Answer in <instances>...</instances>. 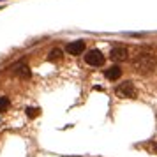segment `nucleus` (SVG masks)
<instances>
[{"instance_id": "6e6552de", "label": "nucleus", "mask_w": 157, "mask_h": 157, "mask_svg": "<svg viewBox=\"0 0 157 157\" xmlns=\"http://www.w3.org/2000/svg\"><path fill=\"white\" fill-rule=\"evenodd\" d=\"M9 104H11V102H9L7 97H0V113H4L9 108Z\"/></svg>"}, {"instance_id": "0eeeda50", "label": "nucleus", "mask_w": 157, "mask_h": 157, "mask_svg": "<svg viewBox=\"0 0 157 157\" xmlns=\"http://www.w3.org/2000/svg\"><path fill=\"white\" fill-rule=\"evenodd\" d=\"M16 74L21 76V78H29L30 76V69L27 67V65H20V67L16 69Z\"/></svg>"}, {"instance_id": "39448f33", "label": "nucleus", "mask_w": 157, "mask_h": 157, "mask_svg": "<svg viewBox=\"0 0 157 157\" xmlns=\"http://www.w3.org/2000/svg\"><path fill=\"white\" fill-rule=\"evenodd\" d=\"M67 53L69 55H81L85 51V43L83 41H76V43H69L67 44Z\"/></svg>"}, {"instance_id": "f03ea898", "label": "nucleus", "mask_w": 157, "mask_h": 157, "mask_svg": "<svg viewBox=\"0 0 157 157\" xmlns=\"http://www.w3.org/2000/svg\"><path fill=\"white\" fill-rule=\"evenodd\" d=\"M85 62L88 65H94V67H101V65L104 64V55L99 50H90L85 55Z\"/></svg>"}, {"instance_id": "1a4fd4ad", "label": "nucleus", "mask_w": 157, "mask_h": 157, "mask_svg": "<svg viewBox=\"0 0 157 157\" xmlns=\"http://www.w3.org/2000/svg\"><path fill=\"white\" fill-rule=\"evenodd\" d=\"M60 57H62V51H60V50H53L50 53V57H48V58H50L51 62H55V60H58Z\"/></svg>"}, {"instance_id": "20e7f679", "label": "nucleus", "mask_w": 157, "mask_h": 157, "mask_svg": "<svg viewBox=\"0 0 157 157\" xmlns=\"http://www.w3.org/2000/svg\"><path fill=\"white\" fill-rule=\"evenodd\" d=\"M109 57H111V60H115V62H124V60L129 58V51L125 50L124 46H117V48L111 50Z\"/></svg>"}, {"instance_id": "9b49d317", "label": "nucleus", "mask_w": 157, "mask_h": 157, "mask_svg": "<svg viewBox=\"0 0 157 157\" xmlns=\"http://www.w3.org/2000/svg\"><path fill=\"white\" fill-rule=\"evenodd\" d=\"M152 148H154V152H155V154H157V141L154 143V145H152Z\"/></svg>"}, {"instance_id": "9d476101", "label": "nucleus", "mask_w": 157, "mask_h": 157, "mask_svg": "<svg viewBox=\"0 0 157 157\" xmlns=\"http://www.w3.org/2000/svg\"><path fill=\"white\" fill-rule=\"evenodd\" d=\"M39 113H41V111H39V108H27V115H29L30 118H34V117H37Z\"/></svg>"}, {"instance_id": "f257e3e1", "label": "nucleus", "mask_w": 157, "mask_h": 157, "mask_svg": "<svg viewBox=\"0 0 157 157\" xmlns=\"http://www.w3.org/2000/svg\"><path fill=\"white\" fill-rule=\"evenodd\" d=\"M157 67V58L150 53H141L138 60H136V69L141 72V74H148Z\"/></svg>"}, {"instance_id": "423d86ee", "label": "nucleus", "mask_w": 157, "mask_h": 157, "mask_svg": "<svg viewBox=\"0 0 157 157\" xmlns=\"http://www.w3.org/2000/svg\"><path fill=\"white\" fill-rule=\"evenodd\" d=\"M104 76H106L108 79H111V81H115V79H118L122 76V69L120 67H117V65H113V67H109V69H106V72H104Z\"/></svg>"}, {"instance_id": "7ed1b4c3", "label": "nucleus", "mask_w": 157, "mask_h": 157, "mask_svg": "<svg viewBox=\"0 0 157 157\" xmlns=\"http://www.w3.org/2000/svg\"><path fill=\"white\" fill-rule=\"evenodd\" d=\"M115 92H117V95L122 97V99H131V97L136 95V90H134V86H132L131 81H125V83H122L120 86H117Z\"/></svg>"}]
</instances>
